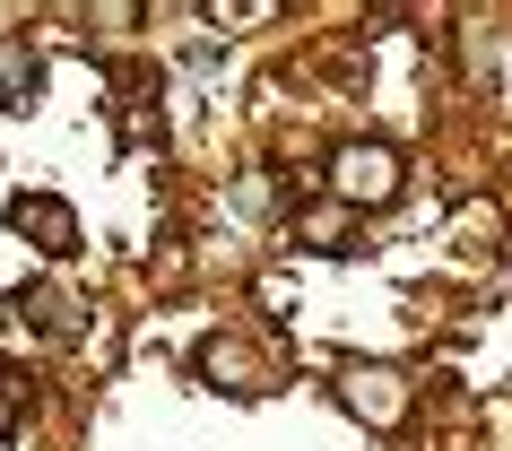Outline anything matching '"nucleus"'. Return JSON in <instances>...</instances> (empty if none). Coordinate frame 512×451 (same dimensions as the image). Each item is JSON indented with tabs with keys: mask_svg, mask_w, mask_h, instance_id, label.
Returning <instances> with one entry per match:
<instances>
[{
	"mask_svg": "<svg viewBox=\"0 0 512 451\" xmlns=\"http://www.w3.org/2000/svg\"><path fill=\"white\" fill-rule=\"evenodd\" d=\"M408 399H417V373H408V365H382V356H356V365L339 373V408H348L356 425H374V434L408 425Z\"/></svg>",
	"mask_w": 512,
	"mask_h": 451,
	"instance_id": "2",
	"label": "nucleus"
},
{
	"mask_svg": "<svg viewBox=\"0 0 512 451\" xmlns=\"http://www.w3.org/2000/svg\"><path fill=\"white\" fill-rule=\"evenodd\" d=\"M27 425H35V382L18 365H0V443H18Z\"/></svg>",
	"mask_w": 512,
	"mask_h": 451,
	"instance_id": "7",
	"label": "nucleus"
},
{
	"mask_svg": "<svg viewBox=\"0 0 512 451\" xmlns=\"http://www.w3.org/2000/svg\"><path fill=\"white\" fill-rule=\"evenodd\" d=\"M296 235H304V252H330V261H339V252H356V243H365V226H356V209H339V200H304L296 209Z\"/></svg>",
	"mask_w": 512,
	"mask_h": 451,
	"instance_id": "5",
	"label": "nucleus"
},
{
	"mask_svg": "<svg viewBox=\"0 0 512 451\" xmlns=\"http://www.w3.org/2000/svg\"><path fill=\"white\" fill-rule=\"evenodd\" d=\"M27 87H35V53L18 44V35H0V105H18Z\"/></svg>",
	"mask_w": 512,
	"mask_h": 451,
	"instance_id": "8",
	"label": "nucleus"
},
{
	"mask_svg": "<svg viewBox=\"0 0 512 451\" xmlns=\"http://www.w3.org/2000/svg\"><path fill=\"white\" fill-rule=\"evenodd\" d=\"M18 321H35L44 339H79L87 330V295L79 287H18Z\"/></svg>",
	"mask_w": 512,
	"mask_h": 451,
	"instance_id": "6",
	"label": "nucleus"
},
{
	"mask_svg": "<svg viewBox=\"0 0 512 451\" xmlns=\"http://www.w3.org/2000/svg\"><path fill=\"white\" fill-rule=\"evenodd\" d=\"M200 382H217L226 399H261L278 391V365H261L252 339H200Z\"/></svg>",
	"mask_w": 512,
	"mask_h": 451,
	"instance_id": "4",
	"label": "nucleus"
},
{
	"mask_svg": "<svg viewBox=\"0 0 512 451\" xmlns=\"http://www.w3.org/2000/svg\"><path fill=\"white\" fill-rule=\"evenodd\" d=\"M330 200H339V209H391V200H400V183H408V165H400V148H391V139H339V148H330Z\"/></svg>",
	"mask_w": 512,
	"mask_h": 451,
	"instance_id": "1",
	"label": "nucleus"
},
{
	"mask_svg": "<svg viewBox=\"0 0 512 451\" xmlns=\"http://www.w3.org/2000/svg\"><path fill=\"white\" fill-rule=\"evenodd\" d=\"M9 226H18V243H35L44 261H70V252H79V209H70L61 191H9Z\"/></svg>",
	"mask_w": 512,
	"mask_h": 451,
	"instance_id": "3",
	"label": "nucleus"
}]
</instances>
